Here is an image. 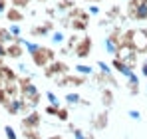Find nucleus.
<instances>
[{
    "mask_svg": "<svg viewBox=\"0 0 147 139\" xmlns=\"http://www.w3.org/2000/svg\"><path fill=\"white\" fill-rule=\"evenodd\" d=\"M121 46L133 48L139 54H147V30L145 28H129V30H123Z\"/></svg>",
    "mask_w": 147,
    "mask_h": 139,
    "instance_id": "obj_1",
    "label": "nucleus"
},
{
    "mask_svg": "<svg viewBox=\"0 0 147 139\" xmlns=\"http://www.w3.org/2000/svg\"><path fill=\"white\" fill-rule=\"evenodd\" d=\"M18 86H20V95L30 103V107H36V105L40 103L42 97H40V92H38L36 84L32 82V78H30V76L18 78Z\"/></svg>",
    "mask_w": 147,
    "mask_h": 139,
    "instance_id": "obj_2",
    "label": "nucleus"
},
{
    "mask_svg": "<svg viewBox=\"0 0 147 139\" xmlns=\"http://www.w3.org/2000/svg\"><path fill=\"white\" fill-rule=\"evenodd\" d=\"M125 14H127L129 20L147 22V0H127Z\"/></svg>",
    "mask_w": 147,
    "mask_h": 139,
    "instance_id": "obj_3",
    "label": "nucleus"
},
{
    "mask_svg": "<svg viewBox=\"0 0 147 139\" xmlns=\"http://www.w3.org/2000/svg\"><path fill=\"white\" fill-rule=\"evenodd\" d=\"M54 60H56V52L48 46H40L32 54V62H34L36 68H46L50 62H54Z\"/></svg>",
    "mask_w": 147,
    "mask_h": 139,
    "instance_id": "obj_4",
    "label": "nucleus"
},
{
    "mask_svg": "<svg viewBox=\"0 0 147 139\" xmlns=\"http://www.w3.org/2000/svg\"><path fill=\"white\" fill-rule=\"evenodd\" d=\"M56 86L58 88H82L86 86V76H80V74H64L60 78H56Z\"/></svg>",
    "mask_w": 147,
    "mask_h": 139,
    "instance_id": "obj_5",
    "label": "nucleus"
},
{
    "mask_svg": "<svg viewBox=\"0 0 147 139\" xmlns=\"http://www.w3.org/2000/svg\"><path fill=\"white\" fill-rule=\"evenodd\" d=\"M4 107L8 109L10 115H22V113H28V111L32 109L30 103L26 101L24 97H18V95H16V97H10V101H8Z\"/></svg>",
    "mask_w": 147,
    "mask_h": 139,
    "instance_id": "obj_6",
    "label": "nucleus"
},
{
    "mask_svg": "<svg viewBox=\"0 0 147 139\" xmlns=\"http://www.w3.org/2000/svg\"><path fill=\"white\" fill-rule=\"evenodd\" d=\"M92 50H94V40H92V36H82L80 38V42L76 44L74 48V56L78 58V60H86L90 54H92Z\"/></svg>",
    "mask_w": 147,
    "mask_h": 139,
    "instance_id": "obj_7",
    "label": "nucleus"
},
{
    "mask_svg": "<svg viewBox=\"0 0 147 139\" xmlns=\"http://www.w3.org/2000/svg\"><path fill=\"white\" fill-rule=\"evenodd\" d=\"M68 72H70V66H68L64 60H54V62H50L48 66L44 68V76L56 80V78H60V76H64V74H68Z\"/></svg>",
    "mask_w": 147,
    "mask_h": 139,
    "instance_id": "obj_8",
    "label": "nucleus"
},
{
    "mask_svg": "<svg viewBox=\"0 0 147 139\" xmlns=\"http://www.w3.org/2000/svg\"><path fill=\"white\" fill-rule=\"evenodd\" d=\"M40 123H42V115L36 111V107L22 117V127H24V129H38Z\"/></svg>",
    "mask_w": 147,
    "mask_h": 139,
    "instance_id": "obj_9",
    "label": "nucleus"
},
{
    "mask_svg": "<svg viewBox=\"0 0 147 139\" xmlns=\"http://www.w3.org/2000/svg\"><path fill=\"white\" fill-rule=\"evenodd\" d=\"M52 32H54V22L52 20H44L38 26H32V30H30V34L34 38H44V36H50Z\"/></svg>",
    "mask_w": 147,
    "mask_h": 139,
    "instance_id": "obj_10",
    "label": "nucleus"
},
{
    "mask_svg": "<svg viewBox=\"0 0 147 139\" xmlns=\"http://www.w3.org/2000/svg\"><path fill=\"white\" fill-rule=\"evenodd\" d=\"M111 66H113V70H115V72H119V74H121V76H125V78H129V76L135 72V68H131L129 64H125L121 58H117V56H113V58H111Z\"/></svg>",
    "mask_w": 147,
    "mask_h": 139,
    "instance_id": "obj_11",
    "label": "nucleus"
},
{
    "mask_svg": "<svg viewBox=\"0 0 147 139\" xmlns=\"http://www.w3.org/2000/svg\"><path fill=\"white\" fill-rule=\"evenodd\" d=\"M103 48H105V52L113 58V56H117L119 54V50H121V42H117V40H113L109 34L103 38Z\"/></svg>",
    "mask_w": 147,
    "mask_h": 139,
    "instance_id": "obj_12",
    "label": "nucleus"
},
{
    "mask_svg": "<svg viewBox=\"0 0 147 139\" xmlns=\"http://www.w3.org/2000/svg\"><path fill=\"white\" fill-rule=\"evenodd\" d=\"M64 103H66V105H90V101L82 99V95H80L78 92H66Z\"/></svg>",
    "mask_w": 147,
    "mask_h": 139,
    "instance_id": "obj_13",
    "label": "nucleus"
},
{
    "mask_svg": "<svg viewBox=\"0 0 147 139\" xmlns=\"http://www.w3.org/2000/svg\"><path fill=\"white\" fill-rule=\"evenodd\" d=\"M6 82H18V74L10 66H0V84H6Z\"/></svg>",
    "mask_w": 147,
    "mask_h": 139,
    "instance_id": "obj_14",
    "label": "nucleus"
},
{
    "mask_svg": "<svg viewBox=\"0 0 147 139\" xmlns=\"http://www.w3.org/2000/svg\"><path fill=\"white\" fill-rule=\"evenodd\" d=\"M66 40H68V36H66V32L64 30H54L52 34H50V46L54 48H60L66 44Z\"/></svg>",
    "mask_w": 147,
    "mask_h": 139,
    "instance_id": "obj_15",
    "label": "nucleus"
},
{
    "mask_svg": "<svg viewBox=\"0 0 147 139\" xmlns=\"http://www.w3.org/2000/svg\"><path fill=\"white\" fill-rule=\"evenodd\" d=\"M8 58H12V60H20L22 58V54L26 52V48L16 40V42H12V44H8Z\"/></svg>",
    "mask_w": 147,
    "mask_h": 139,
    "instance_id": "obj_16",
    "label": "nucleus"
},
{
    "mask_svg": "<svg viewBox=\"0 0 147 139\" xmlns=\"http://www.w3.org/2000/svg\"><path fill=\"white\" fill-rule=\"evenodd\" d=\"M6 18H8V22H24V12L20 10V8H16V6H10L8 10H6Z\"/></svg>",
    "mask_w": 147,
    "mask_h": 139,
    "instance_id": "obj_17",
    "label": "nucleus"
},
{
    "mask_svg": "<svg viewBox=\"0 0 147 139\" xmlns=\"http://www.w3.org/2000/svg\"><path fill=\"white\" fill-rule=\"evenodd\" d=\"M105 125H107V109L101 111V113H98L96 117H92V127H94V129L101 131V129H105Z\"/></svg>",
    "mask_w": 147,
    "mask_h": 139,
    "instance_id": "obj_18",
    "label": "nucleus"
},
{
    "mask_svg": "<svg viewBox=\"0 0 147 139\" xmlns=\"http://www.w3.org/2000/svg\"><path fill=\"white\" fill-rule=\"evenodd\" d=\"M101 103L105 105V109L113 107V103H115V99H113V90H111L109 86L101 90Z\"/></svg>",
    "mask_w": 147,
    "mask_h": 139,
    "instance_id": "obj_19",
    "label": "nucleus"
},
{
    "mask_svg": "<svg viewBox=\"0 0 147 139\" xmlns=\"http://www.w3.org/2000/svg\"><path fill=\"white\" fill-rule=\"evenodd\" d=\"M74 72H76V74H80V76H86V78H90V76H94V74H96V68H94V66H88V64H82V62H80V64H76V66H74Z\"/></svg>",
    "mask_w": 147,
    "mask_h": 139,
    "instance_id": "obj_20",
    "label": "nucleus"
},
{
    "mask_svg": "<svg viewBox=\"0 0 147 139\" xmlns=\"http://www.w3.org/2000/svg\"><path fill=\"white\" fill-rule=\"evenodd\" d=\"M88 26H90V20L88 18H72V28L74 32H86L88 30Z\"/></svg>",
    "mask_w": 147,
    "mask_h": 139,
    "instance_id": "obj_21",
    "label": "nucleus"
},
{
    "mask_svg": "<svg viewBox=\"0 0 147 139\" xmlns=\"http://www.w3.org/2000/svg\"><path fill=\"white\" fill-rule=\"evenodd\" d=\"M74 6H76V0H60L58 4H56V10L60 12V14H66V12H70Z\"/></svg>",
    "mask_w": 147,
    "mask_h": 139,
    "instance_id": "obj_22",
    "label": "nucleus"
},
{
    "mask_svg": "<svg viewBox=\"0 0 147 139\" xmlns=\"http://www.w3.org/2000/svg\"><path fill=\"white\" fill-rule=\"evenodd\" d=\"M107 18L111 20V22H115V20H121V6H109V10H107Z\"/></svg>",
    "mask_w": 147,
    "mask_h": 139,
    "instance_id": "obj_23",
    "label": "nucleus"
},
{
    "mask_svg": "<svg viewBox=\"0 0 147 139\" xmlns=\"http://www.w3.org/2000/svg\"><path fill=\"white\" fill-rule=\"evenodd\" d=\"M70 133L74 135V139H94V135H88V133H84L80 127H76V125H70Z\"/></svg>",
    "mask_w": 147,
    "mask_h": 139,
    "instance_id": "obj_24",
    "label": "nucleus"
},
{
    "mask_svg": "<svg viewBox=\"0 0 147 139\" xmlns=\"http://www.w3.org/2000/svg\"><path fill=\"white\" fill-rule=\"evenodd\" d=\"M98 72H101V74H107V76H111L113 74V66L111 64H107V62H103V60H98Z\"/></svg>",
    "mask_w": 147,
    "mask_h": 139,
    "instance_id": "obj_25",
    "label": "nucleus"
},
{
    "mask_svg": "<svg viewBox=\"0 0 147 139\" xmlns=\"http://www.w3.org/2000/svg\"><path fill=\"white\" fill-rule=\"evenodd\" d=\"M46 99H48L50 105H56V107H62V99H60V95H56L54 92H46Z\"/></svg>",
    "mask_w": 147,
    "mask_h": 139,
    "instance_id": "obj_26",
    "label": "nucleus"
},
{
    "mask_svg": "<svg viewBox=\"0 0 147 139\" xmlns=\"http://www.w3.org/2000/svg\"><path fill=\"white\" fill-rule=\"evenodd\" d=\"M80 38H82V36H80L78 32H76V34H72V36H68V40H66V46L70 48V50H74V48H76V44L80 42Z\"/></svg>",
    "mask_w": 147,
    "mask_h": 139,
    "instance_id": "obj_27",
    "label": "nucleus"
},
{
    "mask_svg": "<svg viewBox=\"0 0 147 139\" xmlns=\"http://www.w3.org/2000/svg\"><path fill=\"white\" fill-rule=\"evenodd\" d=\"M8 30L12 32V36H14L16 40H18L20 36H22V28H20V24H18V22H12V24H10V28H8Z\"/></svg>",
    "mask_w": 147,
    "mask_h": 139,
    "instance_id": "obj_28",
    "label": "nucleus"
},
{
    "mask_svg": "<svg viewBox=\"0 0 147 139\" xmlns=\"http://www.w3.org/2000/svg\"><path fill=\"white\" fill-rule=\"evenodd\" d=\"M10 4L16 6V8H20V10H26V8L32 4V0H10Z\"/></svg>",
    "mask_w": 147,
    "mask_h": 139,
    "instance_id": "obj_29",
    "label": "nucleus"
},
{
    "mask_svg": "<svg viewBox=\"0 0 147 139\" xmlns=\"http://www.w3.org/2000/svg\"><path fill=\"white\" fill-rule=\"evenodd\" d=\"M86 10L90 12V16H99V14H101V8H99L96 2H92V4H90V6H88Z\"/></svg>",
    "mask_w": 147,
    "mask_h": 139,
    "instance_id": "obj_30",
    "label": "nucleus"
},
{
    "mask_svg": "<svg viewBox=\"0 0 147 139\" xmlns=\"http://www.w3.org/2000/svg\"><path fill=\"white\" fill-rule=\"evenodd\" d=\"M4 135H6V139H18V133L14 131L12 125H6V127H4Z\"/></svg>",
    "mask_w": 147,
    "mask_h": 139,
    "instance_id": "obj_31",
    "label": "nucleus"
},
{
    "mask_svg": "<svg viewBox=\"0 0 147 139\" xmlns=\"http://www.w3.org/2000/svg\"><path fill=\"white\" fill-rule=\"evenodd\" d=\"M24 137L26 139H42L40 133H38V129H24Z\"/></svg>",
    "mask_w": 147,
    "mask_h": 139,
    "instance_id": "obj_32",
    "label": "nucleus"
},
{
    "mask_svg": "<svg viewBox=\"0 0 147 139\" xmlns=\"http://www.w3.org/2000/svg\"><path fill=\"white\" fill-rule=\"evenodd\" d=\"M56 117H58L60 121H68V119H70V111H68V107H66V109H64V107H60Z\"/></svg>",
    "mask_w": 147,
    "mask_h": 139,
    "instance_id": "obj_33",
    "label": "nucleus"
},
{
    "mask_svg": "<svg viewBox=\"0 0 147 139\" xmlns=\"http://www.w3.org/2000/svg\"><path fill=\"white\" fill-rule=\"evenodd\" d=\"M58 109H60V107H56V105H46V109H44V113H46V115H50V117H56L58 115Z\"/></svg>",
    "mask_w": 147,
    "mask_h": 139,
    "instance_id": "obj_34",
    "label": "nucleus"
},
{
    "mask_svg": "<svg viewBox=\"0 0 147 139\" xmlns=\"http://www.w3.org/2000/svg\"><path fill=\"white\" fill-rule=\"evenodd\" d=\"M127 115H129V119H133V121H141V111L139 109H129Z\"/></svg>",
    "mask_w": 147,
    "mask_h": 139,
    "instance_id": "obj_35",
    "label": "nucleus"
},
{
    "mask_svg": "<svg viewBox=\"0 0 147 139\" xmlns=\"http://www.w3.org/2000/svg\"><path fill=\"white\" fill-rule=\"evenodd\" d=\"M18 72H20V74H24V76H32V70L28 68V64H22V62L18 64Z\"/></svg>",
    "mask_w": 147,
    "mask_h": 139,
    "instance_id": "obj_36",
    "label": "nucleus"
},
{
    "mask_svg": "<svg viewBox=\"0 0 147 139\" xmlns=\"http://www.w3.org/2000/svg\"><path fill=\"white\" fill-rule=\"evenodd\" d=\"M6 56H8V48H6V44L0 42V58H6Z\"/></svg>",
    "mask_w": 147,
    "mask_h": 139,
    "instance_id": "obj_37",
    "label": "nucleus"
},
{
    "mask_svg": "<svg viewBox=\"0 0 147 139\" xmlns=\"http://www.w3.org/2000/svg\"><path fill=\"white\" fill-rule=\"evenodd\" d=\"M139 72H141V76L147 80V64H145V62H141V64H139Z\"/></svg>",
    "mask_w": 147,
    "mask_h": 139,
    "instance_id": "obj_38",
    "label": "nucleus"
},
{
    "mask_svg": "<svg viewBox=\"0 0 147 139\" xmlns=\"http://www.w3.org/2000/svg\"><path fill=\"white\" fill-rule=\"evenodd\" d=\"M6 2H8V0H0V14L6 12Z\"/></svg>",
    "mask_w": 147,
    "mask_h": 139,
    "instance_id": "obj_39",
    "label": "nucleus"
},
{
    "mask_svg": "<svg viewBox=\"0 0 147 139\" xmlns=\"http://www.w3.org/2000/svg\"><path fill=\"white\" fill-rule=\"evenodd\" d=\"M48 139H66V135H52V137H48Z\"/></svg>",
    "mask_w": 147,
    "mask_h": 139,
    "instance_id": "obj_40",
    "label": "nucleus"
},
{
    "mask_svg": "<svg viewBox=\"0 0 147 139\" xmlns=\"http://www.w3.org/2000/svg\"><path fill=\"white\" fill-rule=\"evenodd\" d=\"M84 2H90L92 4V2H101V0H84Z\"/></svg>",
    "mask_w": 147,
    "mask_h": 139,
    "instance_id": "obj_41",
    "label": "nucleus"
},
{
    "mask_svg": "<svg viewBox=\"0 0 147 139\" xmlns=\"http://www.w3.org/2000/svg\"><path fill=\"white\" fill-rule=\"evenodd\" d=\"M143 62H145V64H147V54H145V58H143Z\"/></svg>",
    "mask_w": 147,
    "mask_h": 139,
    "instance_id": "obj_42",
    "label": "nucleus"
},
{
    "mask_svg": "<svg viewBox=\"0 0 147 139\" xmlns=\"http://www.w3.org/2000/svg\"><path fill=\"white\" fill-rule=\"evenodd\" d=\"M38 2H48V0H38Z\"/></svg>",
    "mask_w": 147,
    "mask_h": 139,
    "instance_id": "obj_43",
    "label": "nucleus"
},
{
    "mask_svg": "<svg viewBox=\"0 0 147 139\" xmlns=\"http://www.w3.org/2000/svg\"><path fill=\"white\" fill-rule=\"evenodd\" d=\"M145 92H147V82H145Z\"/></svg>",
    "mask_w": 147,
    "mask_h": 139,
    "instance_id": "obj_44",
    "label": "nucleus"
}]
</instances>
